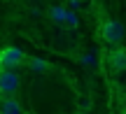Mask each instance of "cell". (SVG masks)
<instances>
[{
	"instance_id": "1",
	"label": "cell",
	"mask_w": 126,
	"mask_h": 114,
	"mask_svg": "<svg viewBox=\"0 0 126 114\" xmlns=\"http://www.w3.org/2000/svg\"><path fill=\"white\" fill-rule=\"evenodd\" d=\"M100 35H103V40L108 42V44H122L124 37H126V28L117 19H103V23H100Z\"/></svg>"
},
{
	"instance_id": "2",
	"label": "cell",
	"mask_w": 126,
	"mask_h": 114,
	"mask_svg": "<svg viewBox=\"0 0 126 114\" xmlns=\"http://www.w3.org/2000/svg\"><path fill=\"white\" fill-rule=\"evenodd\" d=\"M19 86H21V82H19L16 68H0V98L16 96Z\"/></svg>"
},
{
	"instance_id": "3",
	"label": "cell",
	"mask_w": 126,
	"mask_h": 114,
	"mask_svg": "<svg viewBox=\"0 0 126 114\" xmlns=\"http://www.w3.org/2000/svg\"><path fill=\"white\" fill-rule=\"evenodd\" d=\"M23 61H26V54L19 47L7 44L0 49V68H19V65H23Z\"/></svg>"
},
{
	"instance_id": "4",
	"label": "cell",
	"mask_w": 126,
	"mask_h": 114,
	"mask_svg": "<svg viewBox=\"0 0 126 114\" xmlns=\"http://www.w3.org/2000/svg\"><path fill=\"white\" fill-rule=\"evenodd\" d=\"M108 65L114 70V72H126V49L122 47H114L108 54Z\"/></svg>"
},
{
	"instance_id": "5",
	"label": "cell",
	"mask_w": 126,
	"mask_h": 114,
	"mask_svg": "<svg viewBox=\"0 0 126 114\" xmlns=\"http://www.w3.org/2000/svg\"><path fill=\"white\" fill-rule=\"evenodd\" d=\"M0 114H23V107L16 96H5L0 98Z\"/></svg>"
},
{
	"instance_id": "6",
	"label": "cell",
	"mask_w": 126,
	"mask_h": 114,
	"mask_svg": "<svg viewBox=\"0 0 126 114\" xmlns=\"http://www.w3.org/2000/svg\"><path fill=\"white\" fill-rule=\"evenodd\" d=\"M23 63H26V65H28L31 70H35V72H47V70L51 68V65L47 63L45 58H26Z\"/></svg>"
},
{
	"instance_id": "7",
	"label": "cell",
	"mask_w": 126,
	"mask_h": 114,
	"mask_svg": "<svg viewBox=\"0 0 126 114\" xmlns=\"http://www.w3.org/2000/svg\"><path fill=\"white\" fill-rule=\"evenodd\" d=\"M77 23H79L77 14L72 12V9H68V7H65V16H63V26H68L70 30H75V28H77Z\"/></svg>"
},
{
	"instance_id": "8",
	"label": "cell",
	"mask_w": 126,
	"mask_h": 114,
	"mask_svg": "<svg viewBox=\"0 0 126 114\" xmlns=\"http://www.w3.org/2000/svg\"><path fill=\"white\" fill-rule=\"evenodd\" d=\"M63 16H65V7H61V5H56V7L49 9V19L54 23H63Z\"/></svg>"
},
{
	"instance_id": "9",
	"label": "cell",
	"mask_w": 126,
	"mask_h": 114,
	"mask_svg": "<svg viewBox=\"0 0 126 114\" xmlns=\"http://www.w3.org/2000/svg\"><path fill=\"white\" fill-rule=\"evenodd\" d=\"M75 114H86V112H75Z\"/></svg>"
},
{
	"instance_id": "10",
	"label": "cell",
	"mask_w": 126,
	"mask_h": 114,
	"mask_svg": "<svg viewBox=\"0 0 126 114\" xmlns=\"http://www.w3.org/2000/svg\"><path fill=\"white\" fill-rule=\"evenodd\" d=\"M23 114H26V112H23Z\"/></svg>"
}]
</instances>
